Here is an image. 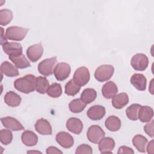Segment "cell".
<instances>
[{
  "mask_svg": "<svg viewBox=\"0 0 154 154\" xmlns=\"http://www.w3.org/2000/svg\"><path fill=\"white\" fill-rule=\"evenodd\" d=\"M57 64V57H54L42 61L38 65V72L46 76H50L54 73Z\"/></svg>",
  "mask_w": 154,
  "mask_h": 154,
  "instance_id": "cell-4",
  "label": "cell"
},
{
  "mask_svg": "<svg viewBox=\"0 0 154 154\" xmlns=\"http://www.w3.org/2000/svg\"><path fill=\"white\" fill-rule=\"evenodd\" d=\"M141 106L138 103H133L127 108L126 114L129 120L135 121L138 119V111Z\"/></svg>",
  "mask_w": 154,
  "mask_h": 154,
  "instance_id": "cell-29",
  "label": "cell"
},
{
  "mask_svg": "<svg viewBox=\"0 0 154 154\" xmlns=\"http://www.w3.org/2000/svg\"><path fill=\"white\" fill-rule=\"evenodd\" d=\"M13 19V13L9 9H2L0 10V24L2 26L8 25Z\"/></svg>",
  "mask_w": 154,
  "mask_h": 154,
  "instance_id": "cell-33",
  "label": "cell"
},
{
  "mask_svg": "<svg viewBox=\"0 0 154 154\" xmlns=\"http://www.w3.org/2000/svg\"><path fill=\"white\" fill-rule=\"evenodd\" d=\"M153 117V110L149 106H141L138 111V119L143 123L150 122Z\"/></svg>",
  "mask_w": 154,
  "mask_h": 154,
  "instance_id": "cell-23",
  "label": "cell"
},
{
  "mask_svg": "<svg viewBox=\"0 0 154 154\" xmlns=\"http://www.w3.org/2000/svg\"><path fill=\"white\" fill-rule=\"evenodd\" d=\"M49 87V82L46 77L38 76L36 78L35 90L40 93L45 94Z\"/></svg>",
  "mask_w": 154,
  "mask_h": 154,
  "instance_id": "cell-28",
  "label": "cell"
},
{
  "mask_svg": "<svg viewBox=\"0 0 154 154\" xmlns=\"http://www.w3.org/2000/svg\"><path fill=\"white\" fill-rule=\"evenodd\" d=\"M1 45H2L3 44H4L5 43H6V42H7V39L5 38H4L3 37V35H4V29L2 28V27H1Z\"/></svg>",
  "mask_w": 154,
  "mask_h": 154,
  "instance_id": "cell-40",
  "label": "cell"
},
{
  "mask_svg": "<svg viewBox=\"0 0 154 154\" xmlns=\"http://www.w3.org/2000/svg\"><path fill=\"white\" fill-rule=\"evenodd\" d=\"M70 66L66 63H58L54 70V74L57 80L64 81L69 76L70 73Z\"/></svg>",
  "mask_w": 154,
  "mask_h": 154,
  "instance_id": "cell-8",
  "label": "cell"
},
{
  "mask_svg": "<svg viewBox=\"0 0 154 154\" xmlns=\"http://www.w3.org/2000/svg\"><path fill=\"white\" fill-rule=\"evenodd\" d=\"M118 92V88L117 85L112 81H108L106 82L102 87V93L103 96L110 99L112 98Z\"/></svg>",
  "mask_w": 154,
  "mask_h": 154,
  "instance_id": "cell-18",
  "label": "cell"
},
{
  "mask_svg": "<svg viewBox=\"0 0 154 154\" xmlns=\"http://www.w3.org/2000/svg\"><path fill=\"white\" fill-rule=\"evenodd\" d=\"M134 153V152L132 148L129 147L128 146H125L120 147L119 148V150L117 152V153H119V154H120V153H132V154H133Z\"/></svg>",
  "mask_w": 154,
  "mask_h": 154,
  "instance_id": "cell-37",
  "label": "cell"
},
{
  "mask_svg": "<svg viewBox=\"0 0 154 154\" xmlns=\"http://www.w3.org/2000/svg\"><path fill=\"white\" fill-rule=\"evenodd\" d=\"M114 68L110 64H103L99 66L94 72V78L99 82L109 80L112 76Z\"/></svg>",
  "mask_w": 154,
  "mask_h": 154,
  "instance_id": "cell-2",
  "label": "cell"
},
{
  "mask_svg": "<svg viewBox=\"0 0 154 154\" xmlns=\"http://www.w3.org/2000/svg\"><path fill=\"white\" fill-rule=\"evenodd\" d=\"M105 108L102 105H93L90 107L87 112L88 117L92 120H99L105 115Z\"/></svg>",
  "mask_w": 154,
  "mask_h": 154,
  "instance_id": "cell-13",
  "label": "cell"
},
{
  "mask_svg": "<svg viewBox=\"0 0 154 154\" xmlns=\"http://www.w3.org/2000/svg\"><path fill=\"white\" fill-rule=\"evenodd\" d=\"M81 87L75 84L73 79L69 81L65 85V93L68 96H73L80 90Z\"/></svg>",
  "mask_w": 154,
  "mask_h": 154,
  "instance_id": "cell-32",
  "label": "cell"
},
{
  "mask_svg": "<svg viewBox=\"0 0 154 154\" xmlns=\"http://www.w3.org/2000/svg\"><path fill=\"white\" fill-rule=\"evenodd\" d=\"M131 83L138 90L144 91L146 88L147 79L144 75L135 73L131 78Z\"/></svg>",
  "mask_w": 154,
  "mask_h": 154,
  "instance_id": "cell-17",
  "label": "cell"
},
{
  "mask_svg": "<svg viewBox=\"0 0 154 154\" xmlns=\"http://www.w3.org/2000/svg\"><path fill=\"white\" fill-rule=\"evenodd\" d=\"M47 154H52V153H63V152L59 150L57 147L55 146H50L47 148L46 151Z\"/></svg>",
  "mask_w": 154,
  "mask_h": 154,
  "instance_id": "cell-38",
  "label": "cell"
},
{
  "mask_svg": "<svg viewBox=\"0 0 154 154\" xmlns=\"http://www.w3.org/2000/svg\"><path fill=\"white\" fill-rule=\"evenodd\" d=\"M4 99L5 103L11 107H16L19 106L22 100L20 96L13 91L7 92L5 94Z\"/></svg>",
  "mask_w": 154,
  "mask_h": 154,
  "instance_id": "cell-22",
  "label": "cell"
},
{
  "mask_svg": "<svg viewBox=\"0 0 154 154\" xmlns=\"http://www.w3.org/2000/svg\"><path fill=\"white\" fill-rule=\"evenodd\" d=\"M153 125H154V121L153 120H151L150 122L146 124L144 126V131L151 138H153V136H154Z\"/></svg>",
  "mask_w": 154,
  "mask_h": 154,
  "instance_id": "cell-36",
  "label": "cell"
},
{
  "mask_svg": "<svg viewBox=\"0 0 154 154\" xmlns=\"http://www.w3.org/2000/svg\"><path fill=\"white\" fill-rule=\"evenodd\" d=\"M55 140L60 146L65 149L70 148L74 144L73 137L70 134L64 131L57 133L55 137Z\"/></svg>",
  "mask_w": 154,
  "mask_h": 154,
  "instance_id": "cell-10",
  "label": "cell"
},
{
  "mask_svg": "<svg viewBox=\"0 0 154 154\" xmlns=\"http://www.w3.org/2000/svg\"><path fill=\"white\" fill-rule=\"evenodd\" d=\"M9 59L17 69H25L31 66L29 62L23 54L17 57H9Z\"/></svg>",
  "mask_w": 154,
  "mask_h": 154,
  "instance_id": "cell-27",
  "label": "cell"
},
{
  "mask_svg": "<svg viewBox=\"0 0 154 154\" xmlns=\"http://www.w3.org/2000/svg\"><path fill=\"white\" fill-rule=\"evenodd\" d=\"M4 52L9 57H17L22 54V46L16 42H6L2 45Z\"/></svg>",
  "mask_w": 154,
  "mask_h": 154,
  "instance_id": "cell-9",
  "label": "cell"
},
{
  "mask_svg": "<svg viewBox=\"0 0 154 154\" xmlns=\"http://www.w3.org/2000/svg\"><path fill=\"white\" fill-rule=\"evenodd\" d=\"M153 79H152L151 80V82H150V87H149V91H150V93L152 94H153V85H152V84H153Z\"/></svg>",
  "mask_w": 154,
  "mask_h": 154,
  "instance_id": "cell-41",
  "label": "cell"
},
{
  "mask_svg": "<svg viewBox=\"0 0 154 154\" xmlns=\"http://www.w3.org/2000/svg\"><path fill=\"white\" fill-rule=\"evenodd\" d=\"M35 131L43 135H50L52 134V130L50 123L45 119H40L37 120L35 124Z\"/></svg>",
  "mask_w": 154,
  "mask_h": 154,
  "instance_id": "cell-14",
  "label": "cell"
},
{
  "mask_svg": "<svg viewBox=\"0 0 154 154\" xmlns=\"http://www.w3.org/2000/svg\"><path fill=\"white\" fill-rule=\"evenodd\" d=\"M147 139L140 134L135 135L132 138V144L138 151L141 153H144L146 150V146L147 144Z\"/></svg>",
  "mask_w": 154,
  "mask_h": 154,
  "instance_id": "cell-24",
  "label": "cell"
},
{
  "mask_svg": "<svg viewBox=\"0 0 154 154\" xmlns=\"http://www.w3.org/2000/svg\"><path fill=\"white\" fill-rule=\"evenodd\" d=\"M1 71L2 74L8 77H14L19 75L17 68L11 63L5 61L1 65Z\"/></svg>",
  "mask_w": 154,
  "mask_h": 154,
  "instance_id": "cell-21",
  "label": "cell"
},
{
  "mask_svg": "<svg viewBox=\"0 0 154 154\" xmlns=\"http://www.w3.org/2000/svg\"><path fill=\"white\" fill-rule=\"evenodd\" d=\"M90 77V75L88 69L85 66H82L75 70L73 74V80L76 84L82 87L88 82Z\"/></svg>",
  "mask_w": 154,
  "mask_h": 154,
  "instance_id": "cell-5",
  "label": "cell"
},
{
  "mask_svg": "<svg viewBox=\"0 0 154 154\" xmlns=\"http://www.w3.org/2000/svg\"><path fill=\"white\" fill-rule=\"evenodd\" d=\"M131 64L134 69L137 71H144L149 64L147 57L143 54H137L131 60Z\"/></svg>",
  "mask_w": 154,
  "mask_h": 154,
  "instance_id": "cell-7",
  "label": "cell"
},
{
  "mask_svg": "<svg viewBox=\"0 0 154 154\" xmlns=\"http://www.w3.org/2000/svg\"><path fill=\"white\" fill-rule=\"evenodd\" d=\"M129 102V96L126 93L116 94L112 99V106L116 109H122Z\"/></svg>",
  "mask_w": 154,
  "mask_h": 154,
  "instance_id": "cell-19",
  "label": "cell"
},
{
  "mask_svg": "<svg viewBox=\"0 0 154 154\" xmlns=\"http://www.w3.org/2000/svg\"><path fill=\"white\" fill-rule=\"evenodd\" d=\"M93 153L92 148L88 144H82L79 146L75 151L76 154H81V153H87L91 154Z\"/></svg>",
  "mask_w": 154,
  "mask_h": 154,
  "instance_id": "cell-35",
  "label": "cell"
},
{
  "mask_svg": "<svg viewBox=\"0 0 154 154\" xmlns=\"http://www.w3.org/2000/svg\"><path fill=\"white\" fill-rule=\"evenodd\" d=\"M28 31V28L17 26H11L7 28L5 36L8 40L21 41L25 37Z\"/></svg>",
  "mask_w": 154,
  "mask_h": 154,
  "instance_id": "cell-3",
  "label": "cell"
},
{
  "mask_svg": "<svg viewBox=\"0 0 154 154\" xmlns=\"http://www.w3.org/2000/svg\"><path fill=\"white\" fill-rule=\"evenodd\" d=\"M97 97L96 91L91 88H87L83 90L81 94V99L85 103L88 104L93 102Z\"/></svg>",
  "mask_w": 154,
  "mask_h": 154,
  "instance_id": "cell-26",
  "label": "cell"
},
{
  "mask_svg": "<svg viewBox=\"0 0 154 154\" xmlns=\"http://www.w3.org/2000/svg\"><path fill=\"white\" fill-rule=\"evenodd\" d=\"M47 94L51 97L56 98L60 97L62 94L61 85L59 83H53L47 89Z\"/></svg>",
  "mask_w": 154,
  "mask_h": 154,
  "instance_id": "cell-31",
  "label": "cell"
},
{
  "mask_svg": "<svg viewBox=\"0 0 154 154\" xmlns=\"http://www.w3.org/2000/svg\"><path fill=\"white\" fill-rule=\"evenodd\" d=\"M147 151L148 153L153 154L154 153V147H153V140H151L147 147Z\"/></svg>",
  "mask_w": 154,
  "mask_h": 154,
  "instance_id": "cell-39",
  "label": "cell"
},
{
  "mask_svg": "<svg viewBox=\"0 0 154 154\" xmlns=\"http://www.w3.org/2000/svg\"><path fill=\"white\" fill-rule=\"evenodd\" d=\"M35 76L33 75L28 74L16 79L14 82V86L18 91L28 94L35 90Z\"/></svg>",
  "mask_w": 154,
  "mask_h": 154,
  "instance_id": "cell-1",
  "label": "cell"
},
{
  "mask_svg": "<svg viewBox=\"0 0 154 154\" xmlns=\"http://www.w3.org/2000/svg\"><path fill=\"white\" fill-rule=\"evenodd\" d=\"M1 121L4 127L13 131H19L24 129L23 125L15 118L12 117H2Z\"/></svg>",
  "mask_w": 154,
  "mask_h": 154,
  "instance_id": "cell-12",
  "label": "cell"
},
{
  "mask_svg": "<svg viewBox=\"0 0 154 154\" xmlns=\"http://www.w3.org/2000/svg\"><path fill=\"white\" fill-rule=\"evenodd\" d=\"M86 106V104L81 99H75L69 104V108L71 112L79 113L82 111Z\"/></svg>",
  "mask_w": 154,
  "mask_h": 154,
  "instance_id": "cell-30",
  "label": "cell"
},
{
  "mask_svg": "<svg viewBox=\"0 0 154 154\" xmlns=\"http://www.w3.org/2000/svg\"><path fill=\"white\" fill-rule=\"evenodd\" d=\"M43 53V48L41 43H37L30 46L26 50V55L32 62H36L42 57Z\"/></svg>",
  "mask_w": 154,
  "mask_h": 154,
  "instance_id": "cell-11",
  "label": "cell"
},
{
  "mask_svg": "<svg viewBox=\"0 0 154 154\" xmlns=\"http://www.w3.org/2000/svg\"><path fill=\"white\" fill-rule=\"evenodd\" d=\"M105 132L98 125H92L89 127L87 132V137L89 141L97 144L105 137Z\"/></svg>",
  "mask_w": 154,
  "mask_h": 154,
  "instance_id": "cell-6",
  "label": "cell"
},
{
  "mask_svg": "<svg viewBox=\"0 0 154 154\" xmlns=\"http://www.w3.org/2000/svg\"><path fill=\"white\" fill-rule=\"evenodd\" d=\"M22 143L28 147L34 146L38 142V137L37 135L32 131H25L21 135Z\"/></svg>",
  "mask_w": 154,
  "mask_h": 154,
  "instance_id": "cell-20",
  "label": "cell"
},
{
  "mask_svg": "<svg viewBox=\"0 0 154 154\" xmlns=\"http://www.w3.org/2000/svg\"><path fill=\"white\" fill-rule=\"evenodd\" d=\"M66 128L71 132L79 134L83 129V123L81 120L76 117H71L66 122Z\"/></svg>",
  "mask_w": 154,
  "mask_h": 154,
  "instance_id": "cell-15",
  "label": "cell"
},
{
  "mask_svg": "<svg viewBox=\"0 0 154 154\" xmlns=\"http://www.w3.org/2000/svg\"><path fill=\"white\" fill-rule=\"evenodd\" d=\"M114 146V140L111 137L103 138L99 141L98 145L99 150L102 153H112Z\"/></svg>",
  "mask_w": 154,
  "mask_h": 154,
  "instance_id": "cell-16",
  "label": "cell"
},
{
  "mask_svg": "<svg viewBox=\"0 0 154 154\" xmlns=\"http://www.w3.org/2000/svg\"><path fill=\"white\" fill-rule=\"evenodd\" d=\"M121 125L122 123L120 119L115 116H111L108 117L105 122V127L109 131L112 132L119 130L121 128Z\"/></svg>",
  "mask_w": 154,
  "mask_h": 154,
  "instance_id": "cell-25",
  "label": "cell"
},
{
  "mask_svg": "<svg viewBox=\"0 0 154 154\" xmlns=\"http://www.w3.org/2000/svg\"><path fill=\"white\" fill-rule=\"evenodd\" d=\"M13 140V134L10 130L1 129L0 131V141L4 145H8Z\"/></svg>",
  "mask_w": 154,
  "mask_h": 154,
  "instance_id": "cell-34",
  "label": "cell"
}]
</instances>
